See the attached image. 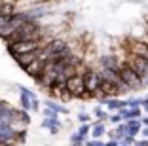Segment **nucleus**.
Returning <instances> with one entry per match:
<instances>
[{"label": "nucleus", "instance_id": "nucleus-1", "mask_svg": "<svg viewBox=\"0 0 148 146\" xmlns=\"http://www.w3.org/2000/svg\"><path fill=\"white\" fill-rule=\"evenodd\" d=\"M42 36H44V30L40 29V27L36 25L32 19H29V21L21 23L17 29L13 30L12 34L6 38V42H8V44H13V42H17V40H25V38H42Z\"/></svg>", "mask_w": 148, "mask_h": 146}, {"label": "nucleus", "instance_id": "nucleus-2", "mask_svg": "<svg viewBox=\"0 0 148 146\" xmlns=\"http://www.w3.org/2000/svg\"><path fill=\"white\" fill-rule=\"evenodd\" d=\"M46 44L48 42L44 38H25V40H17V42H13V44H8V51L15 57V55H19V53L40 49V47H44Z\"/></svg>", "mask_w": 148, "mask_h": 146}, {"label": "nucleus", "instance_id": "nucleus-3", "mask_svg": "<svg viewBox=\"0 0 148 146\" xmlns=\"http://www.w3.org/2000/svg\"><path fill=\"white\" fill-rule=\"evenodd\" d=\"M118 74H120V78H122V82L125 84L129 89H137V87L143 84V80H140V76L135 72V70L131 69L129 64H122V66H118Z\"/></svg>", "mask_w": 148, "mask_h": 146}, {"label": "nucleus", "instance_id": "nucleus-4", "mask_svg": "<svg viewBox=\"0 0 148 146\" xmlns=\"http://www.w3.org/2000/svg\"><path fill=\"white\" fill-rule=\"evenodd\" d=\"M66 91L70 93V97H87V91H86V86H84V76L82 74H72L70 78H66Z\"/></svg>", "mask_w": 148, "mask_h": 146}, {"label": "nucleus", "instance_id": "nucleus-5", "mask_svg": "<svg viewBox=\"0 0 148 146\" xmlns=\"http://www.w3.org/2000/svg\"><path fill=\"white\" fill-rule=\"evenodd\" d=\"M82 76H84V86H86V89L89 91V93L99 89V84H101L99 74H95V72H86V74H82Z\"/></svg>", "mask_w": 148, "mask_h": 146}, {"label": "nucleus", "instance_id": "nucleus-6", "mask_svg": "<svg viewBox=\"0 0 148 146\" xmlns=\"http://www.w3.org/2000/svg\"><path fill=\"white\" fill-rule=\"evenodd\" d=\"M99 89H101V93H103V95H116V93H120V91H122L120 87H118L116 82H112V80H106V78H103V80H101Z\"/></svg>", "mask_w": 148, "mask_h": 146}, {"label": "nucleus", "instance_id": "nucleus-7", "mask_svg": "<svg viewBox=\"0 0 148 146\" xmlns=\"http://www.w3.org/2000/svg\"><path fill=\"white\" fill-rule=\"evenodd\" d=\"M13 13H15V8H13V4H0V15H6V17H12Z\"/></svg>", "mask_w": 148, "mask_h": 146}, {"label": "nucleus", "instance_id": "nucleus-8", "mask_svg": "<svg viewBox=\"0 0 148 146\" xmlns=\"http://www.w3.org/2000/svg\"><path fill=\"white\" fill-rule=\"evenodd\" d=\"M0 4H2V2H0Z\"/></svg>", "mask_w": 148, "mask_h": 146}]
</instances>
